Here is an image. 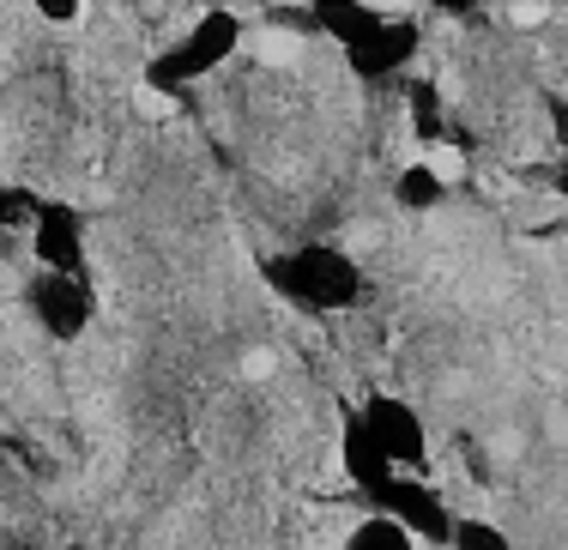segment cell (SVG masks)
Segmentation results:
<instances>
[{"label": "cell", "mask_w": 568, "mask_h": 550, "mask_svg": "<svg viewBox=\"0 0 568 550\" xmlns=\"http://www.w3.org/2000/svg\"><path fill=\"white\" fill-rule=\"evenodd\" d=\"M345 550H417V544H412V532L394 527L387 515H363L357 527H351Z\"/></svg>", "instance_id": "obj_12"}, {"label": "cell", "mask_w": 568, "mask_h": 550, "mask_svg": "<svg viewBox=\"0 0 568 550\" xmlns=\"http://www.w3.org/2000/svg\"><path fill=\"white\" fill-rule=\"evenodd\" d=\"M448 550H514V539L496 527V520H454Z\"/></svg>", "instance_id": "obj_13"}, {"label": "cell", "mask_w": 568, "mask_h": 550, "mask_svg": "<svg viewBox=\"0 0 568 550\" xmlns=\"http://www.w3.org/2000/svg\"><path fill=\"white\" fill-rule=\"evenodd\" d=\"M31 254H37V273L85 278V212L73 200L43 194L37 200V218H31Z\"/></svg>", "instance_id": "obj_4"}, {"label": "cell", "mask_w": 568, "mask_h": 550, "mask_svg": "<svg viewBox=\"0 0 568 550\" xmlns=\"http://www.w3.org/2000/svg\"><path fill=\"white\" fill-rule=\"evenodd\" d=\"M37 200L43 194H31V187H19V182H0V231H31Z\"/></svg>", "instance_id": "obj_14"}, {"label": "cell", "mask_w": 568, "mask_h": 550, "mask_svg": "<svg viewBox=\"0 0 568 550\" xmlns=\"http://www.w3.org/2000/svg\"><path fill=\"white\" fill-rule=\"evenodd\" d=\"M261 278L278 291L284 303L308 308V315H339V308H357L363 291H369L363 266L351 261L345 248H333V243H296L284 254H266Z\"/></svg>", "instance_id": "obj_1"}, {"label": "cell", "mask_w": 568, "mask_h": 550, "mask_svg": "<svg viewBox=\"0 0 568 550\" xmlns=\"http://www.w3.org/2000/svg\"><path fill=\"white\" fill-rule=\"evenodd\" d=\"M442 194H448V182H442V170H429V164H405L399 176H394V200H399L405 212L442 206Z\"/></svg>", "instance_id": "obj_10"}, {"label": "cell", "mask_w": 568, "mask_h": 550, "mask_svg": "<svg viewBox=\"0 0 568 550\" xmlns=\"http://www.w3.org/2000/svg\"><path fill=\"white\" fill-rule=\"evenodd\" d=\"M242 49V19L230 7H212L200 12L194 24H187L182 37H175L170 49H158L152 61H145V91H158V98H175V91L200 85L206 73H219V67Z\"/></svg>", "instance_id": "obj_2"}, {"label": "cell", "mask_w": 568, "mask_h": 550, "mask_svg": "<svg viewBox=\"0 0 568 550\" xmlns=\"http://www.w3.org/2000/svg\"><path fill=\"white\" fill-rule=\"evenodd\" d=\"M339 460H345V478L357 485L363 496H382L387 485H394V466H387V454L375 448V436L363 429L357 411H345V424H339Z\"/></svg>", "instance_id": "obj_8"}, {"label": "cell", "mask_w": 568, "mask_h": 550, "mask_svg": "<svg viewBox=\"0 0 568 550\" xmlns=\"http://www.w3.org/2000/svg\"><path fill=\"white\" fill-rule=\"evenodd\" d=\"M24 297H31V315L43 320L49 339L73 345L79 333L98 320V291H91V273L85 278H67V273H37L31 285H24Z\"/></svg>", "instance_id": "obj_6"}, {"label": "cell", "mask_w": 568, "mask_h": 550, "mask_svg": "<svg viewBox=\"0 0 568 550\" xmlns=\"http://www.w3.org/2000/svg\"><path fill=\"white\" fill-rule=\"evenodd\" d=\"M308 19H315L321 37H333L339 49H351V43H363L387 12L369 7V0H321V7H308Z\"/></svg>", "instance_id": "obj_9"}, {"label": "cell", "mask_w": 568, "mask_h": 550, "mask_svg": "<svg viewBox=\"0 0 568 550\" xmlns=\"http://www.w3.org/2000/svg\"><path fill=\"white\" fill-rule=\"evenodd\" d=\"M0 460H7V429H0Z\"/></svg>", "instance_id": "obj_16"}, {"label": "cell", "mask_w": 568, "mask_h": 550, "mask_svg": "<svg viewBox=\"0 0 568 550\" xmlns=\"http://www.w3.org/2000/svg\"><path fill=\"white\" fill-rule=\"evenodd\" d=\"M405 110H412V133H417L424 145H436L442 133H448V115H442V91L429 85V79L405 85Z\"/></svg>", "instance_id": "obj_11"}, {"label": "cell", "mask_w": 568, "mask_h": 550, "mask_svg": "<svg viewBox=\"0 0 568 550\" xmlns=\"http://www.w3.org/2000/svg\"><path fill=\"white\" fill-rule=\"evenodd\" d=\"M417 43H424L417 19H394V12H387V19L375 24L369 37H363V43L345 49V67L363 79V85H382V79H394V73H405V67H412Z\"/></svg>", "instance_id": "obj_7"}, {"label": "cell", "mask_w": 568, "mask_h": 550, "mask_svg": "<svg viewBox=\"0 0 568 550\" xmlns=\"http://www.w3.org/2000/svg\"><path fill=\"white\" fill-rule=\"evenodd\" d=\"M357 418L375 436V448L387 454L394 472H417V466L429 460V429H424V418H417V406H405L399 394H369L357 406Z\"/></svg>", "instance_id": "obj_5"}, {"label": "cell", "mask_w": 568, "mask_h": 550, "mask_svg": "<svg viewBox=\"0 0 568 550\" xmlns=\"http://www.w3.org/2000/svg\"><path fill=\"white\" fill-rule=\"evenodd\" d=\"M375 515H387L394 527H405V532H412V544H436V550H448L454 520H459L454 508L442 502V490L424 485L417 472H394V485L375 496Z\"/></svg>", "instance_id": "obj_3"}, {"label": "cell", "mask_w": 568, "mask_h": 550, "mask_svg": "<svg viewBox=\"0 0 568 550\" xmlns=\"http://www.w3.org/2000/svg\"><path fill=\"white\" fill-rule=\"evenodd\" d=\"M37 12H43L49 24H73V19H79V7H73V0H43Z\"/></svg>", "instance_id": "obj_15"}]
</instances>
